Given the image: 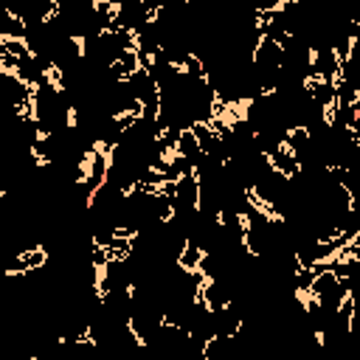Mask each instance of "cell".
<instances>
[{
  "label": "cell",
  "instance_id": "6da1fadb",
  "mask_svg": "<svg viewBox=\"0 0 360 360\" xmlns=\"http://www.w3.org/2000/svg\"><path fill=\"white\" fill-rule=\"evenodd\" d=\"M200 259H202V250H200L197 245H188V242H186V248H183L180 256H177V267H180V270H197V267H200Z\"/></svg>",
  "mask_w": 360,
  "mask_h": 360
}]
</instances>
